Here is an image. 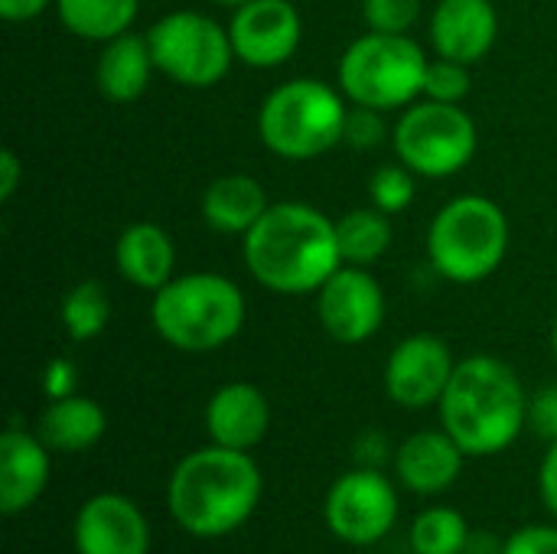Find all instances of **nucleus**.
<instances>
[{
    "mask_svg": "<svg viewBox=\"0 0 557 554\" xmlns=\"http://www.w3.org/2000/svg\"><path fill=\"white\" fill-rule=\"evenodd\" d=\"M336 242H339V255L343 264H359L369 268L379 258L388 255L395 232H392V216H385L382 209L369 206V209H349L336 219Z\"/></svg>",
    "mask_w": 557,
    "mask_h": 554,
    "instance_id": "b1692460",
    "label": "nucleus"
},
{
    "mask_svg": "<svg viewBox=\"0 0 557 554\" xmlns=\"http://www.w3.org/2000/svg\"><path fill=\"white\" fill-rule=\"evenodd\" d=\"M59 23L88 42H108L131 33L140 0H55Z\"/></svg>",
    "mask_w": 557,
    "mask_h": 554,
    "instance_id": "5701e85b",
    "label": "nucleus"
},
{
    "mask_svg": "<svg viewBox=\"0 0 557 554\" xmlns=\"http://www.w3.org/2000/svg\"><path fill=\"white\" fill-rule=\"evenodd\" d=\"M157 72L183 88L219 85L235 59L228 26L199 10H173L147 29Z\"/></svg>",
    "mask_w": 557,
    "mask_h": 554,
    "instance_id": "1a4fd4ad",
    "label": "nucleus"
},
{
    "mask_svg": "<svg viewBox=\"0 0 557 554\" xmlns=\"http://www.w3.org/2000/svg\"><path fill=\"white\" fill-rule=\"evenodd\" d=\"M424 0H362L366 26L375 33H411L421 20Z\"/></svg>",
    "mask_w": 557,
    "mask_h": 554,
    "instance_id": "c85d7f7f",
    "label": "nucleus"
},
{
    "mask_svg": "<svg viewBox=\"0 0 557 554\" xmlns=\"http://www.w3.org/2000/svg\"><path fill=\"white\" fill-rule=\"evenodd\" d=\"M395 153L424 180H444L470 167L476 157V121L463 104L418 98L408 104L392 131Z\"/></svg>",
    "mask_w": 557,
    "mask_h": 554,
    "instance_id": "6e6552de",
    "label": "nucleus"
},
{
    "mask_svg": "<svg viewBox=\"0 0 557 554\" xmlns=\"http://www.w3.org/2000/svg\"><path fill=\"white\" fill-rule=\"evenodd\" d=\"M242 255L251 278L284 297L317 294L343 268L336 219L310 202H271L242 238Z\"/></svg>",
    "mask_w": 557,
    "mask_h": 554,
    "instance_id": "f257e3e1",
    "label": "nucleus"
},
{
    "mask_svg": "<svg viewBox=\"0 0 557 554\" xmlns=\"http://www.w3.org/2000/svg\"><path fill=\"white\" fill-rule=\"evenodd\" d=\"M414 196H418V173L411 167H405L401 160L398 163H382L369 176V199L385 216L408 212Z\"/></svg>",
    "mask_w": 557,
    "mask_h": 554,
    "instance_id": "bb28decb",
    "label": "nucleus"
},
{
    "mask_svg": "<svg viewBox=\"0 0 557 554\" xmlns=\"http://www.w3.org/2000/svg\"><path fill=\"white\" fill-rule=\"evenodd\" d=\"M499 39V13L493 0H437L431 13V46L444 59L467 65L483 62Z\"/></svg>",
    "mask_w": 557,
    "mask_h": 554,
    "instance_id": "2eb2a0df",
    "label": "nucleus"
},
{
    "mask_svg": "<svg viewBox=\"0 0 557 554\" xmlns=\"http://www.w3.org/2000/svg\"><path fill=\"white\" fill-rule=\"evenodd\" d=\"M323 519L343 545H379L398 522V490L379 467H356L330 487Z\"/></svg>",
    "mask_w": 557,
    "mask_h": 554,
    "instance_id": "9d476101",
    "label": "nucleus"
},
{
    "mask_svg": "<svg viewBox=\"0 0 557 554\" xmlns=\"http://www.w3.org/2000/svg\"><path fill=\"white\" fill-rule=\"evenodd\" d=\"M552 349H555V356H557V320H555V327H552Z\"/></svg>",
    "mask_w": 557,
    "mask_h": 554,
    "instance_id": "58836bf2",
    "label": "nucleus"
},
{
    "mask_svg": "<svg viewBox=\"0 0 557 554\" xmlns=\"http://www.w3.org/2000/svg\"><path fill=\"white\" fill-rule=\"evenodd\" d=\"M264 477L248 451L199 447L186 454L166 483V509L193 539H225L261 506Z\"/></svg>",
    "mask_w": 557,
    "mask_h": 554,
    "instance_id": "f03ea898",
    "label": "nucleus"
},
{
    "mask_svg": "<svg viewBox=\"0 0 557 554\" xmlns=\"http://www.w3.org/2000/svg\"><path fill=\"white\" fill-rule=\"evenodd\" d=\"M228 36L242 65L277 69L300 49L304 20L290 0H248L232 10Z\"/></svg>",
    "mask_w": 557,
    "mask_h": 554,
    "instance_id": "ddd939ff",
    "label": "nucleus"
},
{
    "mask_svg": "<svg viewBox=\"0 0 557 554\" xmlns=\"http://www.w3.org/2000/svg\"><path fill=\"white\" fill-rule=\"evenodd\" d=\"M20 180H23V163L16 157V150L3 147L0 150V202H10L20 189Z\"/></svg>",
    "mask_w": 557,
    "mask_h": 554,
    "instance_id": "f704fd0d",
    "label": "nucleus"
},
{
    "mask_svg": "<svg viewBox=\"0 0 557 554\" xmlns=\"http://www.w3.org/2000/svg\"><path fill=\"white\" fill-rule=\"evenodd\" d=\"M395 477L405 490L418 496H441L447 493L467 464V451L441 428V431H418L395 447Z\"/></svg>",
    "mask_w": 557,
    "mask_h": 554,
    "instance_id": "dca6fc26",
    "label": "nucleus"
},
{
    "mask_svg": "<svg viewBox=\"0 0 557 554\" xmlns=\"http://www.w3.org/2000/svg\"><path fill=\"white\" fill-rule=\"evenodd\" d=\"M317 317L330 340L359 346L385 323V291L369 268L343 264L317 291Z\"/></svg>",
    "mask_w": 557,
    "mask_h": 554,
    "instance_id": "9b49d317",
    "label": "nucleus"
},
{
    "mask_svg": "<svg viewBox=\"0 0 557 554\" xmlns=\"http://www.w3.org/2000/svg\"><path fill=\"white\" fill-rule=\"evenodd\" d=\"M509 251V219L490 196H457L437 209L428 229V261L450 284H480L499 271Z\"/></svg>",
    "mask_w": 557,
    "mask_h": 554,
    "instance_id": "423d86ee",
    "label": "nucleus"
},
{
    "mask_svg": "<svg viewBox=\"0 0 557 554\" xmlns=\"http://www.w3.org/2000/svg\"><path fill=\"white\" fill-rule=\"evenodd\" d=\"M470 539V522L454 506H431L411 526L414 554H467Z\"/></svg>",
    "mask_w": 557,
    "mask_h": 554,
    "instance_id": "a878e982",
    "label": "nucleus"
},
{
    "mask_svg": "<svg viewBox=\"0 0 557 554\" xmlns=\"http://www.w3.org/2000/svg\"><path fill=\"white\" fill-rule=\"evenodd\" d=\"M428 56L411 39V33H362L339 56L336 75L339 91L349 104H366L379 111H405L424 98Z\"/></svg>",
    "mask_w": 557,
    "mask_h": 554,
    "instance_id": "0eeeda50",
    "label": "nucleus"
},
{
    "mask_svg": "<svg viewBox=\"0 0 557 554\" xmlns=\"http://www.w3.org/2000/svg\"><path fill=\"white\" fill-rule=\"evenodd\" d=\"M114 268L127 284L157 294L163 284H170L176 278L173 274L176 271L173 235L157 222L127 225L114 242Z\"/></svg>",
    "mask_w": 557,
    "mask_h": 554,
    "instance_id": "6ab92c4d",
    "label": "nucleus"
},
{
    "mask_svg": "<svg viewBox=\"0 0 557 554\" xmlns=\"http://www.w3.org/2000/svg\"><path fill=\"white\" fill-rule=\"evenodd\" d=\"M382 457H385V441H382V434L369 431V434L359 441V460H362V467H375Z\"/></svg>",
    "mask_w": 557,
    "mask_h": 554,
    "instance_id": "e433bc0d",
    "label": "nucleus"
},
{
    "mask_svg": "<svg viewBox=\"0 0 557 554\" xmlns=\"http://www.w3.org/2000/svg\"><path fill=\"white\" fill-rule=\"evenodd\" d=\"M437 411L441 428L467 457H496L529 428V395L519 372L486 353L457 362Z\"/></svg>",
    "mask_w": 557,
    "mask_h": 554,
    "instance_id": "7ed1b4c3",
    "label": "nucleus"
},
{
    "mask_svg": "<svg viewBox=\"0 0 557 554\" xmlns=\"http://www.w3.org/2000/svg\"><path fill=\"white\" fill-rule=\"evenodd\" d=\"M248 320L242 287L215 271H189L153 294L150 323L180 353H215L228 346Z\"/></svg>",
    "mask_w": 557,
    "mask_h": 554,
    "instance_id": "20e7f679",
    "label": "nucleus"
},
{
    "mask_svg": "<svg viewBox=\"0 0 557 554\" xmlns=\"http://www.w3.org/2000/svg\"><path fill=\"white\" fill-rule=\"evenodd\" d=\"M473 78H470V65L457 62V59H431L428 72H424V98L431 101H444V104H463V98L470 95Z\"/></svg>",
    "mask_w": 557,
    "mask_h": 554,
    "instance_id": "cd10ccee",
    "label": "nucleus"
},
{
    "mask_svg": "<svg viewBox=\"0 0 557 554\" xmlns=\"http://www.w3.org/2000/svg\"><path fill=\"white\" fill-rule=\"evenodd\" d=\"M349 101L320 78L277 85L258 111V137L281 160H313L343 144Z\"/></svg>",
    "mask_w": 557,
    "mask_h": 554,
    "instance_id": "39448f33",
    "label": "nucleus"
},
{
    "mask_svg": "<svg viewBox=\"0 0 557 554\" xmlns=\"http://www.w3.org/2000/svg\"><path fill=\"white\" fill-rule=\"evenodd\" d=\"M65 336L72 343H91L95 336L104 333L111 320V300L101 281H78L75 287L65 291L62 307H59Z\"/></svg>",
    "mask_w": 557,
    "mask_h": 554,
    "instance_id": "393cba45",
    "label": "nucleus"
},
{
    "mask_svg": "<svg viewBox=\"0 0 557 554\" xmlns=\"http://www.w3.org/2000/svg\"><path fill=\"white\" fill-rule=\"evenodd\" d=\"M499 554H557V526H522L503 542Z\"/></svg>",
    "mask_w": 557,
    "mask_h": 554,
    "instance_id": "2f4dec72",
    "label": "nucleus"
},
{
    "mask_svg": "<svg viewBox=\"0 0 557 554\" xmlns=\"http://www.w3.org/2000/svg\"><path fill=\"white\" fill-rule=\"evenodd\" d=\"M385 137H388L385 111L366 108V104H349L343 144H349V147H356V150H375L379 144H385Z\"/></svg>",
    "mask_w": 557,
    "mask_h": 554,
    "instance_id": "c756f323",
    "label": "nucleus"
},
{
    "mask_svg": "<svg viewBox=\"0 0 557 554\" xmlns=\"http://www.w3.org/2000/svg\"><path fill=\"white\" fill-rule=\"evenodd\" d=\"M529 428L545 444L557 441V385H545L535 395H529Z\"/></svg>",
    "mask_w": 557,
    "mask_h": 554,
    "instance_id": "7c9ffc66",
    "label": "nucleus"
},
{
    "mask_svg": "<svg viewBox=\"0 0 557 554\" xmlns=\"http://www.w3.org/2000/svg\"><path fill=\"white\" fill-rule=\"evenodd\" d=\"M539 496L545 503V509L557 519V441L548 444L542 467H539Z\"/></svg>",
    "mask_w": 557,
    "mask_h": 554,
    "instance_id": "72a5a7b5",
    "label": "nucleus"
},
{
    "mask_svg": "<svg viewBox=\"0 0 557 554\" xmlns=\"http://www.w3.org/2000/svg\"><path fill=\"white\" fill-rule=\"evenodd\" d=\"M49 3H55V0H0V16L10 23H26V20H36L39 13H46Z\"/></svg>",
    "mask_w": 557,
    "mask_h": 554,
    "instance_id": "c9c22d12",
    "label": "nucleus"
},
{
    "mask_svg": "<svg viewBox=\"0 0 557 554\" xmlns=\"http://www.w3.org/2000/svg\"><path fill=\"white\" fill-rule=\"evenodd\" d=\"M52 460L39 434L10 424L0 438V509L3 516L26 513L49 487Z\"/></svg>",
    "mask_w": 557,
    "mask_h": 554,
    "instance_id": "a211bd4d",
    "label": "nucleus"
},
{
    "mask_svg": "<svg viewBox=\"0 0 557 554\" xmlns=\"http://www.w3.org/2000/svg\"><path fill=\"white\" fill-rule=\"evenodd\" d=\"M268 206L271 202H268L264 186L248 173L215 176L199 199L202 222L219 235H238V238H245L258 225Z\"/></svg>",
    "mask_w": 557,
    "mask_h": 554,
    "instance_id": "aec40b11",
    "label": "nucleus"
},
{
    "mask_svg": "<svg viewBox=\"0 0 557 554\" xmlns=\"http://www.w3.org/2000/svg\"><path fill=\"white\" fill-rule=\"evenodd\" d=\"M108 431L104 408L88 395H69L49 402V408L39 415V438L49 444V451L62 454H82L91 451Z\"/></svg>",
    "mask_w": 557,
    "mask_h": 554,
    "instance_id": "4be33fe9",
    "label": "nucleus"
},
{
    "mask_svg": "<svg viewBox=\"0 0 557 554\" xmlns=\"http://www.w3.org/2000/svg\"><path fill=\"white\" fill-rule=\"evenodd\" d=\"M457 359L450 346L434 333L405 336L385 362V395L408 411L441 405Z\"/></svg>",
    "mask_w": 557,
    "mask_h": 554,
    "instance_id": "f8f14e48",
    "label": "nucleus"
},
{
    "mask_svg": "<svg viewBox=\"0 0 557 554\" xmlns=\"http://www.w3.org/2000/svg\"><path fill=\"white\" fill-rule=\"evenodd\" d=\"M75 392H78V369H75V362L65 359V356L49 359L46 369H42V395L49 402H55V398H69Z\"/></svg>",
    "mask_w": 557,
    "mask_h": 554,
    "instance_id": "473e14b6",
    "label": "nucleus"
},
{
    "mask_svg": "<svg viewBox=\"0 0 557 554\" xmlns=\"http://www.w3.org/2000/svg\"><path fill=\"white\" fill-rule=\"evenodd\" d=\"M72 542L78 554H150V526L134 500L98 493L78 509Z\"/></svg>",
    "mask_w": 557,
    "mask_h": 554,
    "instance_id": "4468645a",
    "label": "nucleus"
},
{
    "mask_svg": "<svg viewBox=\"0 0 557 554\" xmlns=\"http://www.w3.org/2000/svg\"><path fill=\"white\" fill-rule=\"evenodd\" d=\"M153 72H157V62H153L147 33L144 36L124 33V36L101 42V56L95 62V82L108 101L114 104L137 101L147 91Z\"/></svg>",
    "mask_w": 557,
    "mask_h": 554,
    "instance_id": "412c9836",
    "label": "nucleus"
},
{
    "mask_svg": "<svg viewBox=\"0 0 557 554\" xmlns=\"http://www.w3.org/2000/svg\"><path fill=\"white\" fill-rule=\"evenodd\" d=\"M212 3H222V7H232V10H235V7H242V3H248V0H212Z\"/></svg>",
    "mask_w": 557,
    "mask_h": 554,
    "instance_id": "4c0bfd02",
    "label": "nucleus"
},
{
    "mask_svg": "<svg viewBox=\"0 0 557 554\" xmlns=\"http://www.w3.org/2000/svg\"><path fill=\"white\" fill-rule=\"evenodd\" d=\"M271 428L268 395L251 382H225L212 392L206 405V431L209 441L232 451H255Z\"/></svg>",
    "mask_w": 557,
    "mask_h": 554,
    "instance_id": "f3484780",
    "label": "nucleus"
}]
</instances>
